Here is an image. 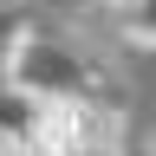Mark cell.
Here are the masks:
<instances>
[{
    "label": "cell",
    "mask_w": 156,
    "mask_h": 156,
    "mask_svg": "<svg viewBox=\"0 0 156 156\" xmlns=\"http://www.w3.org/2000/svg\"><path fill=\"white\" fill-rule=\"evenodd\" d=\"M104 7H111V13H117V7H130V0H104Z\"/></svg>",
    "instance_id": "cell-6"
},
{
    "label": "cell",
    "mask_w": 156,
    "mask_h": 156,
    "mask_svg": "<svg viewBox=\"0 0 156 156\" xmlns=\"http://www.w3.org/2000/svg\"><path fill=\"white\" fill-rule=\"evenodd\" d=\"M117 156H156V150H150V136H136V143H124Z\"/></svg>",
    "instance_id": "cell-5"
},
{
    "label": "cell",
    "mask_w": 156,
    "mask_h": 156,
    "mask_svg": "<svg viewBox=\"0 0 156 156\" xmlns=\"http://www.w3.org/2000/svg\"><path fill=\"white\" fill-rule=\"evenodd\" d=\"M33 124H39V104L20 98L13 85H0V150H26Z\"/></svg>",
    "instance_id": "cell-2"
},
{
    "label": "cell",
    "mask_w": 156,
    "mask_h": 156,
    "mask_svg": "<svg viewBox=\"0 0 156 156\" xmlns=\"http://www.w3.org/2000/svg\"><path fill=\"white\" fill-rule=\"evenodd\" d=\"M117 33H124L136 52H150V0H130V7H117Z\"/></svg>",
    "instance_id": "cell-3"
},
{
    "label": "cell",
    "mask_w": 156,
    "mask_h": 156,
    "mask_svg": "<svg viewBox=\"0 0 156 156\" xmlns=\"http://www.w3.org/2000/svg\"><path fill=\"white\" fill-rule=\"evenodd\" d=\"M20 33H26V13H0V65H7V52H13Z\"/></svg>",
    "instance_id": "cell-4"
},
{
    "label": "cell",
    "mask_w": 156,
    "mask_h": 156,
    "mask_svg": "<svg viewBox=\"0 0 156 156\" xmlns=\"http://www.w3.org/2000/svg\"><path fill=\"white\" fill-rule=\"evenodd\" d=\"M0 85H13L20 98H33V104H65V98H91L98 65L72 46L65 33L26 26V33L13 39L7 65H0Z\"/></svg>",
    "instance_id": "cell-1"
},
{
    "label": "cell",
    "mask_w": 156,
    "mask_h": 156,
    "mask_svg": "<svg viewBox=\"0 0 156 156\" xmlns=\"http://www.w3.org/2000/svg\"><path fill=\"white\" fill-rule=\"evenodd\" d=\"M0 156H26V150H0Z\"/></svg>",
    "instance_id": "cell-7"
}]
</instances>
